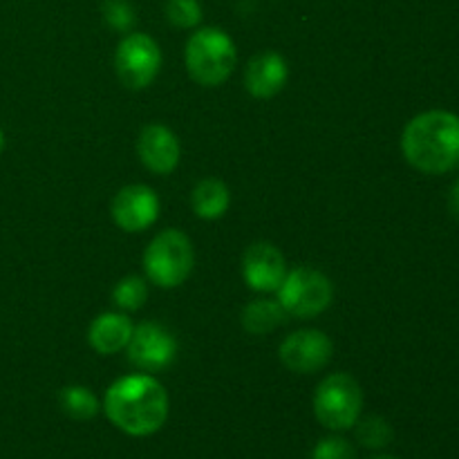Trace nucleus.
<instances>
[{
    "instance_id": "obj_23",
    "label": "nucleus",
    "mask_w": 459,
    "mask_h": 459,
    "mask_svg": "<svg viewBox=\"0 0 459 459\" xmlns=\"http://www.w3.org/2000/svg\"><path fill=\"white\" fill-rule=\"evenodd\" d=\"M448 209L459 220V179L455 182V186L451 188V195H448Z\"/></svg>"
},
{
    "instance_id": "obj_3",
    "label": "nucleus",
    "mask_w": 459,
    "mask_h": 459,
    "mask_svg": "<svg viewBox=\"0 0 459 459\" xmlns=\"http://www.w3.org/2000/svg\"><path fill=\"white\" fill-rule=\"evenodd\" d=\"M186 72L195 83L218 88L231 76L238 63V49L231 36L220 27H202L193 31L184 49Z\"/></svg>"
},
{
    "instance_id": "obj_17",
    "label": "nucleus",
    "mask_w": 459,
    "mask_h": 459,
    "mask_svg": "<svg viewBox=\"0 0 459 459\" xmlns=\"http://www.w3.org/2000/svg\"><path fill=\"white\" fill-rule=\"evenodd\" d=\"M58 406L67 417L76 421H90L99 415L101 403L97 394L85 385H67L58 393Z\"/></svg>"
},
{
    "instance_id": "obj_19",
    "label": "nucleus",
    "mask_w": 459,
    "mask_h": 459,
    "mask_svg": "<svg viewBox=\"0 0 459 459\" xmlns=\"http://www.w3.org/2000/svg\"><path fill=\"white\" fill-rule=\"evenodd\" d=\"M354 426H357V439L361 446L379 451V448H385L393 442V426L384 417L370 415L366 420L359 417V421Z\"/></svg>"
},
{
    "instance_id": "obj_16",
    "label": "nucleus",
    "mask_w": 459,
    "mask_h": 459,
    "mask_svg": "<svg viewBox=\"0 0 459 459\" xmlns=\"http://www.w3.org/2000/svg\"><path fill=\"white\" fill-rule=\"evenodd\" d=\"M287 321V312L278 300L272 299H258L251 300L245 309H242V327L249 334H269L276 330L278 325Z\"/></svg>"
},
{
    "instance_id": "obj_18",
    "label": "nucleus",
    "mask_w": 459,
    "mask_h": 459,
    "mask_svg": "<svg viewBox=\"0 0 459 459\" xmlns=\"http://www.w3.org/2000/svg\"><path fill=\"white\" fill-rule=\"evenodd\" d=\"M112 300L119 309L124 312H137L143 307V303L148 300V287L146 281L139 276H126L112 290Z\"/></svg>"
},
{
    "instance_id": "obj_25",
    "label": "nucleus",
    "mask_w": 459,
    "mask_h": 459,
    "mask_svg": "<svg viewBox=\"0 0 459 459\" xmlns=\"http://www.w3.org/2000/svg\"><path fill=\"white\" fill-rule=\"evenodd\" d=\"M372 459H394V457H388V455H379V457H372Z\"/></svg>"
},
{
    "instance_id": "obj_24",
    "label": "nucleus",
    "mask_w": 459,
    "mask_h": 459,
    "mask_svg": "<svg viewBox=\"0 0 459 459\" xmlns=\"http://www.w3.org/2000/svg\"><path fill=\"white\" fill-rule=\"evenodd\" d=\"M3 148H4V133L3 128H0V152H3Z\"/></svg>"
},
{
    "instance_id": "obj_7",
    "label": "nucleus",
    "mask_w": 459,
    "mask_h": 459,
    "mask_svg": "<svg viewBox=\"0 0 459 459\" xmlns=\"http://www.w3.org/2000/svg\"><path fill=\"white\" fill-rule=\"evenodd\" d=\"M161 67V49L152 36L133 31L124 36L115 52V72L128 90H143L157 79Z\"/></svg>"
},
{
    "instance_id": "obj_4",
    "label": "nucleus",
    "mask_w": 459,
    "mask_h": 459,
    "mask_svg": "<svg viewBox=\"0 0 459 459\" xmlns=\"http://www.w3.org/2000/svg\"><path fill=\"white\" fill-rule=\"evenodd\" d=\"M195 264V251L186 233L166 229L157 233L143 251V272L161 290H173L186 282Z\"/></svg>"
},
{
    "instance_id": "obj_1",
    "label": "nucleus",
    "mask_w": 459,
    "mask_h": 459,
    "mask_svg": "<svg viewBox=\"0 0 459 459\" xmlns=\"http://www.w3.org/2000/svg\"><path fill=\"white\" fill-rule=\"evenodd\" d=\"M103 412L121 433L148 437L169 420V394L164 385L146 372L121 377L106 390Z\"/></svg>"
},
{
    "instance_id": "obj_9",
    "label": "nucleus",
    "mask_w": 459,
    "mask_h": 459,
    "mask_svg": "<svg viewBox=\"0 0 459 459\" xmlns=\"http://www.w3.org/2000/svg\"><path fill=\"white\" fill-rule=\"evenodd\" d=\"M332 352L334 345L321 330L291 332L278 348L282 366L296 375H314L323 370L332 361Z\"/></svg>"
},
{
    "instance_id": "obj_21",
    "label": "nucleus",
    "mask_w": 459,
    "mask_h": 459,
    "mask_svg": "<svg viewBox=\"0 0 459 459\" xmlns=\"http://www.w3.org/2000/svg\"><path fill=\"white\" fill-rule=\"evenodd\" d=\"M103 18L117 31H130L134 25V9L128 0H103Z\"/></svg>"
},
{
    "instance_id": "obj_11",
    "label": "nucleus",
    "mask_w": 459,
    "mask_h": 459,
    "mask_svg": "<svg viewBox=\"0 0 459 459\" xmlns=\"http://www.w3.org/2000/svg\"><path fill=\"white\" fill-rule=\"evenodd\" d=\"M285 276V255L272 242H254L242 255V278L254 291H278Z\"/></svg>"
},
{
    "instance_id": "obj_8",
    "label": "nucleus",
    "mask_w": 459,
    "mask_h": 459,
    "mask_svg": "<svg viewBox=\"0 0 459 459\" xmlns=\"http://www.w3.org/2000/svg\"><path fill=\"white\" fill-rule=\"evenodd\" d=\"M128 361L137 370L146 372H161L175 361L178 357V341L160 323H139L133 330L128 345Z\"/></svg>"
},
{
    "instance_id": "obj_14",
    "label": "nucleus",
    "mask_w": 459,
    "mask_h": 459,
    "mask_svg": "<svg viewBox=\"0 0 459 459\" xmlns=\"http://www.w3.org/2000/svg\"><path fill=\"white\" fill-rule=\"evenodd\" d=\"M133 321L121 312L99 314L88 330V343L97 354L110 357V354L121 352L128 345L133 336Z\"/></svg>"
},
{
    "instance_id": "obj_12",
    "label": "nucleus",
    "mask_w": 459,
    "mask_h": 459,
    "mask_svg": "<svg viewBox=\"0 0 459 459\" xmlns=\"http://www.w3.org/2000/svg\"><path fill=\"white\" fill-rule=\"evenodd\" d=\"M137 155L151 173L169 175L178 169L182 148L173 130L161 124H148L139 133Z\"/></svg>"
},
{
    "instance_id": "obj_22",
    "label": "nucleus",
    "mask_w": 459,
    "mask_h": 459,
    "mask_svg": "<svg viewBox=\"0 0 459 459\" xmlns=\"http://www.w3.org/2000/svg\"><path fill=\"white\" fill-rule=\"evenodd\" d=\"M309 459H354V448L345 437L332 435V437L321 439V442L312 448Z\"/></svg>"
},
{
    "instance_id": "obj_10",
    "label": "nucleus",
    "mask_w": 459,
    "mask_h": 459,
    "mask_svg": "<svg viewBox=\"0 0 459 459\" xmlns=\"http://www.w3.org/2000/svg\"><path fill=\"white\" fill-rule=\"evenodd\" d=\"M160 218V197L146 184L124 186L112 200V220L126 233L146 231Z\"/></svg>"
},
{
    "instance_id": "obj_20",
    "label": "nucleus",
    "mask_w": 459,
    "mask_h": 459,
    "mask_svg": "<svg viewBox=\"0 0 459 459\" xmlns=\"http://www.w3.org/2000/svg\"><path fill=\"white\" fill-rule=\"evenodd\" d=\"M166 21L179 30H193L202 22L200 0H166Z\"/></svg>"
},
{
    "instance_id": "obj_5",
    "label": "nucleus",
    "mask_w": 459,
    "mask_h": 459,
    "mask_svg": "<svg viewBox=\"0 0 459 459\" xmlns=\"http://www.w3.org/2000/svg\"><path fill=\"white\" fill-rule=\"evenodd\" d=\"M314 417L327 430L343 433L354 429L363 411V390L348 372H334L316 385L312 399Z\"/></svg>"
},
{
    "instance_id": "obj_15",
    "label": "nucleus",
    "mask_w": 459,
    "mask_h": 459,
    "mask_svg": "<svg viewBox=\"0 0 459 459\" xmlns=\"http://www.w3.org/2000/svg\"><path fill=\"white\" fill-rule=\"evenodd\" d=\"M191 204L197 218L218 220L227 213L229 204H231V193H229V186L222 179L206 178L193 188Z\"/></svg>"
},
{
    "instance_id": "obj_2",
    "label": "nucleus",
    "mask_w": 459,
    "mask_h": 459,
    "mask_svg": "<svg viewBox=\"0 0 459 459\" xmlns=\"http://www.w3.org/2000/svg\"><path fill=\"white\" fill-rule=\"evenodd\" d=\"M402 152L412 169L444 175L459 166V115L429 110L412 117L402 134Z\"/></svg>"
},
{
    "instance_id": "obj_13",
    "label": "nucleus",
    "mask_w": 459,
    "mask_h": 459,
    "mask_svg": "<svg viewBox=\"0 0 459 459\" xmlns=\"http://www.w3.org/2000/svg\"><path fill=\"white\" fill-rule=\"evenodd\" d=\"M290 67L278 52H260L247 63L245 88L255 99H272L285 88Z\"/></svg>"
},
{
    "instance_id": "obj_6",
    "label": "nucleus",
    "mask_w": 459,
    "mask_h": 459,
    "mask_svg": "<svg viewBox=\"0 0 459 459\" xmlns=\"http://www.w3.org/2000/svg\"><path fill=\"white\" fill-rule=\"evenodd\" d=\"M278 303L294 318H314L325 312L334 299V285L323 272L312 267H296L287 272L278 287Z\"/></svg>"
}]
</instances>
